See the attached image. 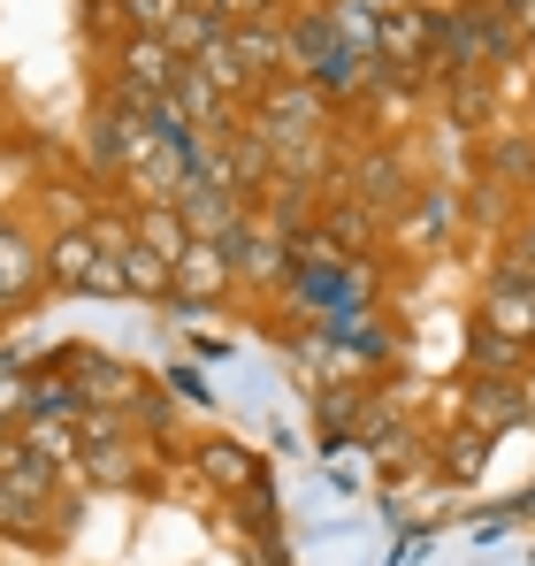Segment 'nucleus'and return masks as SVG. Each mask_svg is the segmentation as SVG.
Instances as JSON below:
<instances>
[{"instance_id": "nucleus-5", "label": "nucleus", "mask_w": 535, "mask_h": 566, "mask_svg": "<svg viewBox=\"0 0 535 566\" xmlns=\"http://www.w3.org/2000/svg\"><path fill=\"white\" fill-rule=\"evenodd\" d=\"M183 70V54L169 39H146V31H130L123 46H115V93L146 99V107H161L169 99V77Z\"/></svg>"}, {"instance_id": "nucleus-6", "label": "nucleus", "mask_w": 535, "mask_h": 566, "mask_svg": "<svg viewBox=\"0 0 535 566\" xmlns=\"http://www.w3.org/2000/svg\"><path fill=\"white\" fill-rule=\"evenodd\" d=\"M191 474H199L214 497H253V490H261V460H253V444H238V437L191 444Z\"/></svg>"}, {"instance_id": "nucleus-13", "label": "nucleus", "mask_w": 535, "mask_h": 566, "mask_svg": "<svg viewBox=\"0 0 535 566\" xmlns=\"http://www.w3.org/2000/svg\"><path fill=\"white\" fill-rule=\"evenodd\" d=\"M474 31H482V62L497 70V62H521V46H528V23L505 8V0H474Z\"/></svg>"}, {"instance_id": "nucleus-7", "label": "nucleus", "mask_w": 535, "mask_h": 566, "mask_svg": "<svg viewBox=\"0 0 535 566\" xmlns=\"http://www.w3.org/2000/svg\"><path fill=\"white\" fill-rule=\"evenodd\" d=\"M46 291V245L23 238L15 222H0V314L8 306H31Z\"/></svg>"}, {"instance_id": "nucleus-9", "label": "nucleus", "mask_w": 535, "mask_h": 566, "mask_svg": "<svg viewBox=\"0 0 535 566\" xmlns=\"http://www.w3.org/2000/svg\"><path fill=\"white\" fill-rule=\"evenodd\" d=\"M535 413V398L528 390H513L505 376H466V429H505V421H528Z\"/></svg>"}, {"instance_id": "nucleus-26", "label": "nucleus", "mask_w": 535, "mask_h": 566, "mask_svg": "<svg viewBox=\"0 0 535 566\" xmlns=\"http://www.w3.org/2000/svg\"><path fill=\"white\" fill-rule=\"evenodd\" d=\"M353 413H359V382H329V398H322V429H329V437H345V429H353Z\"/></svg>"}, {"instance_id": "nucleus-14", "label": "nucleus", "mask_w": 535, "mask_h": 566, "mask_svg": "<svg viewBox=\"0 0 535 566\" xmlns=\"http://www.w3.org/2000/svg\"><path fill=\"white\" fill-rule=\"evenodd\" d=\"M359 207H375V214H390V207H406L413 199V185H406V161L398 154H367L359 161V191H353Z\"/></svg>"}, {"instance_id": "nucleus-18", "label": "nucleus", "mask_w": 535, "mask_h": 566, "mask_svg": "<svg viewBox=\"0 0 535 566\" xmlns=\"http://www.w3.org/2000/svg\"><path fill=\"white\" fill-rule=\"evenodd\" d=\"M497 115V77H451V123L459 130H482Z\"/></svg>"}, {"instance_id": "nucleus-24", "label": "nucleus", "mask_w": 535, "mask_h": 566, "mask_svg": "<svg viewBox=\"0 0 535 566\" xmlns=\"http://www.w3.org/2000/svg\"><path fill=\"white\" fill-rule=\"evenodd\" d=\"M421 207H413V238H444L451 222H459V199L451 191H413Z\"/></svg>"}, {"instance_id": "nucleus-23", "label": "nucleus", "mask_w": 535, "mask_h": 566, "mask_svg": "<svg viewBox=\"0 0 535 566\" xmlns=\"http://www.w3.org/2000/svg\"><path fill=\"white\" fill-rule=\"evenodd\" d=\"M183 8H191V0H130L123 15H130V31H146V39H169Z\"/></svg>"}, {"instance_id": "nucleus-16", "label": "nucleus", "mask_w": 535, "mask_h": 566, "mask_svg": "<svg viewBox=\"0 0 535 566\" xmlns=\"http://www.w3.org/2000/svg\"><path fill=\"white\" fill-rule=\"evenodd\" d=\"M123 283H130V298H169V291H177V261L130 245V253H123Z\"/></svg>"}, {"instance_id": "nucleus-29", "label": "nucleus", "mask_w": 535, "mask_h": 566, "mask_svg": "<svg viewBox=\"0 0 535 566\" xmlns=\"http://www.w3.org/2000/svg\"><path fill=\"white\" fill-rule=\"evenodd\" d=\"M253 566H283V552H275V536H261V552H253Z\"/></svg>"}, {"instance_id": "nucleus-30", "label": "nucleus", "mask_w": 535, "mask_h": 566, "mask_svg": "<svg viewBox=\"0 0 535 566\" xmlns=\"http://www.w3.org/2000/svg\"><path fill=\"white\" fill-rule=\"evenodd\" d=\"M505 8H513V15H521V23L535 31V0H505Z\"/></svg>"}, {"instance_id": "nucleus-3", "label": "nucleus", "mask_w": 535, "mask_h": 566, "mask_svg": "<svg viewBox=\"0 0 535 566\" xmlns=\"http://www.w3.org/2000/svg\"><path fill=\"white\" fill-rule=\"evenodd\" d=\"M322 115H329V93L314 77H268L253 93V130L268 146H298V138H322Z\"/></svg>"}, {"instance_id": "nucleus-28", "label": "nucleus", "mask_w": 535, "mask_h": 566, "mask_svg": "<svg viewBox=\"0 0 535 566\" xmlns=\"http://www.w3.org/2000/svg\"><path fill=\"white\" fill-rule=\"evenodd\" d=\"M275 8H283V0H214V15H222V23H268Z\"/></svg>"}, {"instance_id": "nucleus-31", "label": "nucleus", "mask_w": 535, "mask_h": 566, "mask_svg": "<svg viewBox=\"0 0 535 566\" xmlns=\"http://www.w3.org/2000/svg\"><path fill=\"white\" fill-rule=\"evenodd\" d=\"M115 8H130V0H115Z\"/></svg>"}, {"instance_id": "nucleus-22", "label": "nucleus", "mask_w": 535, "mask_h": 566, "mask_svg": "<svg viewBox=\"0 0 535 566\" xmlns=\"http://www.w3.org/2000/svg\"><path fill=\"white\" fill-rule=\"evenodd\" d=\"M322 230H329V238H337V245H345V253H359V245H367V238H375V207H359V199H337V207H329V222H322Z\"/></svg>"}, {"instance_id": "nucleus-21", "label": "nucleus", "mask_w": 535, "mask_h": 566, "mask_svg": "<svg viewBox=\"0 0 535 566\" xmlns=\"http://www.w3.org/2000/svg\"><path fill=\"white\" fill-rule=\"evenodd\" d=\"M521 353H528V345H513V337H497V329H482V322H474V337H466L474 376H513V368H521Z\"/></svg>"}, {"instance_id": "nucleus-19", "label": "nucleus", "mask_w": 535, "mask_h": 566, "mask_svg": "<svg viewBox=\"0 0 535 566\" xmlns=\"http://www.w3.org/2000/svg\"><path fill=\"white\" fill-rule=\"evenodd\" d=\"M437 468H444L451 482H474V474L490 468V437H482V429H451L444 452H437Z\"/></svg>"}, {"instance_id": "nucleus-17", "label": "nucleus", "mask_w": 535, "mask_h": 566, "mask_svg": "<svg viewBox=\"0 0 535 566\" xmlns=\"http://www.w3.org/2000/svg\"><path fill=\"white\" fill-rule=\"evenodd\" d=\"M222 253H230V269H238V276H253V283H283V245H268V238H253V230H238V238H230Z\"/></svg>"}, {"instance_id": "nucleus-4", "label": "nucleus", "mask_w": 535, "mask_h": 566, "mask_svg": "<svg viewBox=\"0 0 535 566\" xmlns=\"http://www.w3.org/2000/svg\"><path fill=\"white\" fill-rule=\"evenodd\" d=\"M54 368L70 376V390H77L85 406H107V413H138V398H146V376H138V368H123V360H107V353H92V345H70Z\"/></svg>"}, {"instance_id": "nucleus-20", "label": "nucleus", "mask_w": 535, "mask_h": 566, "mask_svg": "<svg viewBox=\"0 0 535 566\" xmlns=\"http://www.w3.org/2000/svg\"><path fill=\"white\" fill-rule=\"evenodd\" d=\"M85 460V474L99 482V490H130L138 482V452H130V437L123 444H92V452H77Z\"/></svg>"}, {"instance_id": "nucleus-1", "label": "nucleus", "mask_w": 535, "mask_h": 566, "mask_svg": "<svg viewBox=\"0 0 535 566\" xmlns=\"http://www.w3.org/2000/svg\"><path fill=\"white\" fill-rule=\"evenodd\" d=\"M161 115L146 107V99H130V93H107L99 107H92V161L99 169H115V177H138L154 154H161Z\"/></svg>"}, {"instance_id": "nucleus-15", "label": "nucleus", "mask_w": 535, "mask_h": 566, "mask_svg": "<svg viewBox=\"0 0 535 566\" xmlns=\"http://www.w3.org/2000/svg\"><path fill=\"white\" fill-rule=\"evenodd\" d=\"M191 62H199V77H207V85H214L222 99H253V93H261V77H253V70L238 62V46H230V31H222V39H214L207 54H191Z\"/></svg>"}, {"instance_id": "nucleus-10", "label": "nucleus", "mask_w": 535, "mask_h": 566, "mask_svg": "<svg viewBox=\"0 0 535 566\" xmlns=\"http://www.w3.org/2000/svg\"><path fill=\"white\" fill-rule=\"evenodd\" d=\"M99 261H107V253H99V238H92L85 222H77V230H54V238H46V283H54V291H85Z\"/></svg>"}, {"instance_id": "nucleus-2", "label": "nucleus", "mask_w": 535, "mask_h": 566, "mask_svg": "<svg viewBox=\"0 0 535 566\" xmlns=\"http://www.w3.org/2000/svg\"><path fill=\"white\" fill-rule=\"evenodd\" d=\"M437 46H444V8H421V0H390V8H382L375 62H382L390 77L421 85V77H429V62H437Z\"/></svg>"}, {"instance_id": "nucleus-25", "label": "nucleus", "mask_w": 535, "mask_h": 566, "mask_svg": "<svg viewBox=\"0 0 535 566\" xmlns=\"http://www.w3.org/2000/svg\"><path fill=\"white\" fill-rule=\"evenodd\" d=\"M497 276H505V283H535V214L521 222V230H513V245H505Z\"/></svg>"}, {"instance_id": "nucleus-11", "label": "nucleus", "mask_w": 535, "mask_h": 566, "mask_svg": "<svg viewBox=\"0 0 535 566\" xmlns=\"http://www.w3.org/2000/svg\"><path fill=\"white\" fill-rule=\"evenodd\" d=\"M482 329L513 337V345H535V283H490L482 291Z\"/></svg>"}, {"instance_id": "nucleus-8", "label": "nucleus", "mask_w": 535, "mask_h": 566, "mask_svg": "<svg viewBox=\"0 0 535 566\" xmlns=\"http://www.w3.org/2000/svg\"><path fill=\"white\" fill-rule=\"evenodd\" d=\"M230 283H238V269H230V253L214 245V238H191L177 261V291L169 298H191V306H214V298H230Z\"/></svg>"}, {"instance_id": "nucleus-12", "label": "nucleus", "mask_w": 535, "mask_h": 566, "mask_svg": "<svg viewBox=\"0 0 535 566\" xmlns=\"http://www.w3.org/2000/svg\"><path fill=\"white\" fill-rule=\"evenodd\" d=\"M130 230H138V245L161 253V261H183V245H191V222H183L177 199H146V207L130 214Z\"/></svg>"}, {"instance_id": "nucleus-27", "label": "nucleus", "mask_w": 535, "mask_h": 566, "mask_svg": "<svg viewBox=\"0 0 535 566\" xmlns=\"http://www.w3.org/2000/svg\"><path fill=\"white\" fill-rule=\"evenodd\" d=\"M490 169H505V177H535V146H528V138H505V146H490Z\"/></svg>"}]
</instances>
